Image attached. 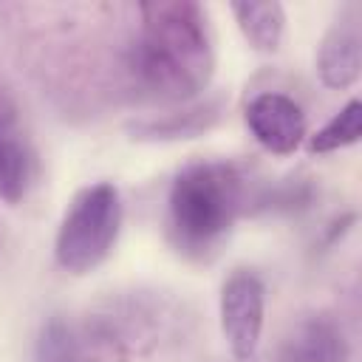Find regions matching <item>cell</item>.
<instances>
[{
	"mask_svg": "<svg viewBox=\"0 0 362 362\" xmlns=\"http://www.w3.org/2000/svg\"><path fill=\"white\" fill-rule=\"evenodd\" d=\"M34 156L20 127L11 99L0 90V198L6 204H20L31 187Z\"/></svg>",
	"mask_w": 362,
	"mask_h": 362,
	"instance_id": "7",
	"label": "cell"
},
{
	"mask_svg": "<svg viewBox=\"0 0 362 362\" xmlns=\"http://www.w3.org/2000/svg\"><path fill=\"white\" fill-rule=\"evenodd\" d=\"M243 206V178L229 161L187 164L167 195V238L187 257H206Z\"/></svg>",
	"mask_w": 362,
	"mask_h": 362,
	"instance_id": "2",
	"label": "cell"
},
{
	"mask_svg": "<svg viewBox=\"0 0 362 362\" xmlns=\"http://www.w3.org/2000/svg\"><path fill=\"white\" fill-rule=\"evenodd\" d=\"M362 74V34L354 14H342L322 37L317 51V76L325 88L345 90Z\"/></svg>",
	"mask_w": 362,
	"mask_h": 362,
	"instance_id": "6",
	"label": "cell"
},
{
	"mask_svg": "<svg viewBox=\"0 0 362 362\" xmlns=\"http://www.w3.org/2000/svg\"><path fill=\"white\" fill-rule=\"evenodd\" d=\"M221 110H223V105L215 99V102L192 105V107H184V110H175V113H167L158 119L136 122V124H130V133H133V139H141V141L195 139V136H201L218 124Z\"/></svg>",
	"mask_w": 362,
	"mask_h": 362,
	"instance_id": "9",
	"label": "cell"
},
{
	"mask_svg": "<svg viewBox=\"0 0 362 362\" xmlns=\"http://www.w3.org/2000/svg\"><path fill=\"white\" fill-rule=\"evenodd\" d=\"M232 14L238 20L240 34L255 51L272 54L280 48L283 28H286V11L277 0H260V3H235Z\"/></svg>",
	"mask_w": 362,
	"mask_h": 362,
	"instance_id": "10",
	"label": "cell"
},
{
	"mask_svg": "<svg viewBox=\"0 0 362 362\" xmlns=\"http://www.w3.org/2000/svg\"><path fill=\"white\" fill-rule=\"evenodd\" d=\"M141 25L130 68L136 82L158 99H192L215 74V42L206 11L192 0L139 6Z\"/></svg>",
	"mask_w": 362,
	"mask_h": 362,
	"instance_id": "1",
	"label": "cell"
},
{
	"mask_svg": "<svg viewBox=\"0 0 362 362\" xmlns=\"http://www.w3.org/2000/svg\"><path fill=\"white\" fill-rule=\"evenodd\" d=\"M122 229V198L110 181L82 187L57 229L54 257L71 274H88L110 255Z\"/></svg>",
	"mask_w": 362,
	"mask_h": 362,
	"instance_id": "3",
	"label": "cell"
},
{
	"mask_svg": "<svg viewBox=\"0 0 362 362\" xmlns=\"http://www.w3.org/2000/svg\"><path fill=\"white\" fill-rule=\"evenodd\" d=\"M362 136V102L359 99H351L339 113H334L314 136H308V153H334V150H342V147H351L356 144Z\"/></svg>",
	"mask_w": 362,
	"mask_h": 362,
	"instance_id": "11",
	"label": "cell"
},
{
	"mask_svg": "<svg viewBox=\"0 0 362 362\" xmlns=\"http://www.w3.org/2000/svg\"><path fill=\"white\" fill-rule=\"evenodd\" d=\"M246 127L260 147L274 156H291L305 141V113L286 93L266 90L246 105Z\"/></svg>",
	"mask_w": 362,
	"mask_h": 362,
	"instance_id": "5",
	"label": "cell"
},
{
	"mask_svg": "<svg viewBox=\"0 0 362 362\" xmlns=\"http://www.w3.org/2000/svg\"><path fill=\"white\" fill-rule=\"evenodd\" d=\"M218 314H221V334H223L232 356L252 359L260 345L263 317H266L263 280L249 269L232 272L221 286Z\"/></svg>",
	"mask_w": 362,
	"mask_h": 362,
	"instance_id": "4",
	"label": "cell"
},
{
	"mask_svg": "<svg viewBox=\"0 0 362 362\" xmlns=\"http://www.w3.org/2000/svg\"><path fill=\"white\" fill-rule=\"evenodd\" d=\"M34 362H88V351L76 328L59 317L48 320L37 337Z\"/></svg>",
	"mask_w": 362,
	"mask_h": 362,
	"instance_id": "12",
	"label": "cell"
},
{
	"mask_svg": "<svg viewBox=\"0 0 362 362\" xmlns=\"http://www.w3.org/2000/svg\"><path fill=\"white\" fill-rule=\"evenodd\" d=\"M345 334L325 317L300 322L280 348V362H345Z\"/></svg>",
	"mask_w": 362,
	"mask_h": 362,
	"instance_id": "8",
	"label": "cell"
}]
</instances>
